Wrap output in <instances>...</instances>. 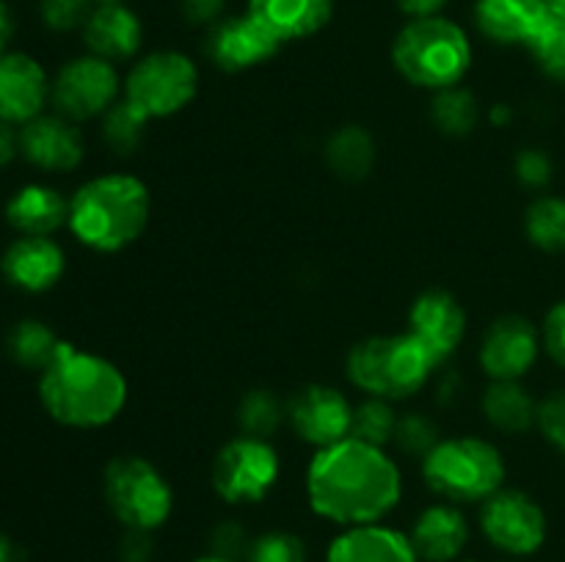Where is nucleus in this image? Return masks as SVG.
<instances>
[{
    "instance_id": "a878e982",
    "label": "nucleus",
    "mask_w": 565,
    "mask_h": 562,
    "mask_svg": "<svg viewBox=\"0 0 565 562\" xmlns=\"http://www.w3.org/2000/svg\"><path fill=\"white\" fill-rule=\"evenodd\" d=\"M326 163L331 174L345 182H359L370 176L375 165V138L362 125H342L326 141Z\"/></svg>"
},
{
    "instance_id": "39448f33",
    "label": "nucleus",
    "mask_w": 565,
    "mask_h": 562,
    "mask_svg": "<svg viewBox=\"0 0 565 562\" xmlns=\"http://www.w3.org/2000/svg\"><path fill=\"white\" fill-rule=\"evenodd\" d=\"M439 367L436 353L412 331H403L356 342L348 353L345 375L362 395L397 402L423 391Z\"/></svg>"
},
{
    "instance_id": "f257e3e1",
    "label": "nucleus",
    "mask_w": 565,
    "mask_h": 562,
    "mask_svg": "<svg viewBox=\"0 0 565 562\" xmlns=\"http://www.w3.org/2000/svg\"><path fill=\"white\" fill-rule=\"evenodd\" d=\"M309 507L337 527L381 523L403 499V474L384 446L362 439L315 450L307 466Z\"/></svg>"
},
{
    "instance_id": "e433bc0d",
    "label": "nucleus",
    "mask_w": 565,
    "mask_h": 562,
    "mask_svg": "<svg viewBox=\"0 0 565 562\" xmlns=\"http://www.w3.org/2000/svg\"><path fill=\"white\" fill-rule=\"evenodd\" d=\"M535 428L546 439V444L555 446L565 455V391H555L546 400L539 402V422Z\"/></svg>"
},
{
    "instance_id": "2eb2a0df",
    "label": "nucleus",
    "mask_w": 565,
    "mask_h": 562,
    "mask_svg": "<svg viewBox=\"0 0 565 562\" xmlns=\"http://www.w3.org/2000/svg\"><path fill=\"white\" fill-rule=\"evenodd\" d=\"M20 154L39 171L70 174L86 158V138L75 121L42 114L20 127Z\"/></svg>"
},
{
    "instance_id": "7ed1b4c3",
    "label": "nucleus",
    "mask_w": 565,
    "mask_h": 562,
    "mask_svg": "<svg viewBox=\"0 0 565 562\" xmlns=\"http://www.w3.org/2000/svg\"><path fill=\"white\" fill-rule=\"evenodd\" d=\"M152 218V193L136 174L110 171L83 182L70 198V231L81 246L116 253L132 246Z\"/></svg>"
},
{
    "instance_id": "1a4fd4ad",
    "label": "nucleus",
    "mask_w": 565,
    "mask_h": 562,
    "mask_svg": "<svg viewBox=\"0 0 565 562\" xmlns=\"http://www.w3.org/2000/svg\"><path fill=\"white\" fill-rule=\"evenodd\" d=\"M210 477L226 505H257L279 483L281 457L268 439L243 433L221 446Z\"/></svg>"
},
{
    "instance_id": "412c9836",
    "label": "nucleus",
    "mask_w": 565,
    "mask_h": 562,
    "mask_svg": "<svg viewBox=\"0 0 565 562\" xmlns=\"http://www.w3.org/2000/svg\"><path fill=\"white\" fill-rule=\"evenodd\" d=\"M412 538L384 523L345 527L326 551V562H417Z\"/></svg>"
},
{
    "instance_id": "dca6fc26",
    "label": "nucleus",
    "mask_w": 565,
    "mask_h": 562,
    "mask_svg": "<svg viewBox=\"0 0 565 562\" xmlns=\"http://www.w3.org/2000/svg\"><path fill=\"white\" fill-rule=\"evenodd\" d=\"M50 77L33 55L6 50L0 55V121L22 127L44 114L50 102Z\"/></svg>"
},
{
    "instance_id": "72a5a7b5",
    "label": "nucleus",
    "mask_w": 565,
    "mask_h": 562,
    "mask_svg": "<svg viewBox=\"0 0 565 562\" xmlns=\"http://www.w3.org/2000/svg\"><path fill=\"white\" fill-rule=\"evenodd\" d=\"M248 562H307V545L298 534L274 529L248 543Z\"/></svg>"
},
{
    "instance_id": "9d476101",
    "label": "nucleus",
    "mask_w": 565,
    "mask_h": 562,
    "mask_svg": "<svg viewBox=\"0 0 565 562\" xmlns=\"http://www.w3.org/2000/svg\"><path fill=\"white\" fill-rule=\"evenodd\" d=\"M121 86L125 83L119 80V72L110 61L92 53L77 55L55 72L50 83V102L55 114L77 125L99 119L105 110L114 108L121 99Z\"/></svg>"
},
{
    "instance_id": "6ab92c4d",
    "label": "nucleus",
    "mask_w": 565,
    "mask_h": 562,
    "mask_svg": "<svg viewBox=\"0 0 565 562\" xmlns=\"http://www.w3.org/2000/svg\"><path fill=\"white\" fill-rule=\"evenodd\" d=\"M83 42L110 64L130 61L143 44V22L127 3H97L83 25Z\"/></svg>"
},
{
    "instance_id": "2f4dec72",
    "label": "nucleus",
    "mask_w": 565,
    "mask_h": 562,
    "mask_svg": "<svg viewBox=\"0 0 565 562\" xmlns=\"http://www.w3.org/2000/svg\"><path fill=\"white\" fill-rule=\"evenodd\" d=\"M397 411L392 408L390 400H381V397H367L362 406H356L353 411V439H362L367 444L375 446H390L395 441L397 430Z\"/></svg>"
},
{
    "instance_id": "c9c22d12",
    "label": "nucleus",
    "mask_w": 565,
    "mask_h": 562,
    "mask_svg": "<svg viewBox=\"0 0 565 562\" xmlns=\"http://www.w3.org/2000/svg\"><path fill=\"white\" fill-rule=\"evenodd\" d=\"M94 0H39V17L53 33H70L86 25L94 11Z\"/></svg>"
},
{
    "instance_id": "20e7f679",
    "label": "nucleus",
    "mask_w": 565,
    "mask_h": 562,
    "mask_svg": "<svg viewBox=\"0 0 565 562\" xmlns=\"http://www.w3.org/2000/svg\"><path fill=\"white\" fill-rule=\"evenodd\" d=\"M392 64L401 77L425 91L461 86L472 66L469 33L450 17H414L392 42Z\"/></svg>"
},
{
    "instance_id": "79ce46f5",
    "label": "nucleus",
    "mask_w": 565,
    "mask_h": 562,
    "mask_svg": "<svg viewBox=\"0 0 565 562\" xmlns=\"http://www.w3.org/2000/svg\"><path fill=\"white\" fill-rule=\"evenodd\" d=\"M397 9L403 11V14H408V20H414V17H434V14H441L445 11V6L450 3V0H395Z\"/></svg>"
},
{
    "instance_id": "c756f323",
    "label": "nucleus",
    "mask_w": 565,
    "mask_h": 562,
    "mask_svg": "<svg viewBox=\"0 0 565 562\" xmlns=\"http://www.w3.org/2000/svg\"><path fill=\"white\" fill-rule=\"evenodd\" d=\"M149 119L141 110L132 108L125 97L114 105V108L105 110L99 116V136H103L105 147L116 154H132L143 141V132H147Z\"/></svg>"
},
{
    "instance_id": "5701e85b",
    "label": "nucleus",
    "mask_w": 565,
    "mask_h": 562,
    "mask_svg": "<svg viewBox=\"0 0 565 562\" xmlns=\"http://www.w3.org/2000/svg\"><path fill=\"white\" fill-rule=\"evenodd\" d=\"M6 220L17 235L53 237L70 220V198L53 185L28 182L6 202Z\"/></svg>"
},
{
    "instance_id": "473e14b6",
    "label": "nucleus",
    "mask_w": 565,
    "mask_h": 562,
    "mask_svg": "<svg viewBox=\"0 0 565 562\" xmlns=\"http://www.w3.org/2000/svg\"><path fill=\"white\" fill-rule=\"evenodd\" d=\"M535 66L552 80L565 83V17L550 14L527 44Z\"/></svg>"
},
{
    "instance_id": "a211bd4d",
    "label": "nucleus",
    "mask_w": 565,
    "mask_h": 562,
    "mask_svg": "<svg viewBox=\"0 0 565 562\" xmlns=\"http://www.w3.org/2000/svg\"><path fill=\"white\" fill-rule=\"evenodd\" d=\"M436 353L441 364L461 347L467 334V312L447 290H425L408 309V328Z\"/></svg>"
},
{
    "instance_id": "f03ea898",
    "label": "nucleus",
    "mask_w": 565,
    "mask_h": 562,
    "mask_svg": "<svg viewBox=\"0 0 565 562\" xmlns=\"http://www.w3.org/2000/svg\"><path fill=\"white\" fill-rule=\"evenodd\" d=\"M127 378L114 361L64 342L47 369L39 372V400L64 428L97 430L116 422L127 406Z\"/></svg>"
},
{
    "instance_id": "f704fd0d",
    "label": "nucleus",
    "mask_w": 565,
    "mask_h": 562,
    "mask_svg": "<svg viewBox=\"0 0 565 562\" xmlns=\"http://www.w3.org/2000/svg\"><path fill=\"white\" fill-rule=\"evenodd\" d=\"M392 444L401 446L406 455H417L423 461L436 444H439V430L436 424L430 422L425 413H406V417L397 419V430H395V441Z\"/></svg>"
},
{
    "instance_id": "ddd939ff",
    "label": "nucleus",
    "mask_w": 565,
    "mask_h": 562,
    "mask_svg": "<svg viewBox=\"0 0 565 562\" xmlns=\"http://www.w3.org/2000/svg\"><path fill=\"white\" fill-rule=\"evenodd\" d=\"M541 350V328L522 314H502L486 328L478 361L491 380H522L535 367Z\"/></svg>"
},
{
    "instance_id": "49530a36",
    "label": "nucleus",
    "mask_w": 565,
    "mask_h": 562,
    "mask_svg": "<svg viewBox=\"0 0 565 562\" xmlns=\"http://www.w3.org/2000/svg\"><path fill=\"white\" fill-rule=\"evenodd\" d=\"M546 9H550V14H557V17H565V0H544Z\"/></svg>"
},
{
    "instance_id": "6e6552de",
    "label": "nucleus",
    "mask_w": 565,
    "mask_h": 562,
    "mask_svg": "<svg viewBox=\"0 0 565 562\" xmlns=\"http://www.w3.org/2000/svg\"><path fill=\"white\" fill-rule=\"evenodd\" d=\"M199 91V69L180 50H152L130 66L121 97L149 121L169 119L193 102Z\"/></svg>"
},
{
    "instance_id": "f3484780",
    "label": "nucleus",
    "mask_w": 565,
    "mask_h": 562,
    "mask_svg": "<svg viewBox=\"0 0 565 562\" xmlns=\"http://www.w3.org/2000/svg\"><path fill=\"white\" fill-rule=\"evenodd\" d=\"M66 270V253L53 237L20 235L0 257V273L14 290L39 292L53 290Z\"/></svg>"
},
{
    "instance_id": "58836bf2",
    "label": "nucleus",
    "mask_w": 565,
    "mask_h": 562,
    "mask_svg": "<svg viewBox=\"0 0 565 562\" xmlns=\"http://www.w3.org/2000/svg\"><path fill=\"white\" fill-rule=\"evenodd\" d=\"M513 169H516V180L524 187H535V191L546 187L552 180V160L541 149H522Z\"/></svg>"
},
{
    "instance_id": "c85d7f7f",
    "label": "nucleus",
    "mask_w": 565,
    "mask_h": 562,
    "mask_svg": "<svg viewBox=\"0 0 565 562\" xmlns=\"http://www.w3.org/2000/svg\"><path fill=\"white\" fill-rule=\"evenodd\" d=\"M430 121H434L436 130L445 132V136H469L480 121V105L469 88H445V91L434 94V102H430Z\"/></svg>"
},
{
    "instance_id": "aec40b11",
    "label": "nucleus",
    "mask_w": 565,
    "mask_h": 562,
    "mask_svg": "<svg viewBox=\"0 0 565 562\" xmlns=\"http://www.w3.org/2000/svg\"><path fill=\"white\" fill-rule=\"evenodd\" d=\"M475 25L502 47H527L550 17L544 0H475Z\"/></svg>"
},
{
    "instance_id": "c03bdc74",
    "label": "nucleus",
    "mask_w": 565,
    "mask_h": 562,
    "mask_svg": "<svg viewBox=\"0 0 565 562\" xmlns=\"http://www.w3.org/2000/svg\"><path fill=\"white\" fill-rule=\"evenodd\" d=\"M11 36H14V17H11V9L6 6V0H0V55L9 50Z\"/></svg>"
},
{
    "instance_id": "b1692460",
    "label": "nucleus",
    "mask_w": 565,
    "mask_h": 562,
    "mask_svg": "<svg viewBox=\"0 0 565 562\" xmlns=\"http://www.w3.org/2000/svg\"><path fill=\"white\" fill-rule=\"evenodd\" d=\"M248 14L285 44L323 31L334 17V0H248Z\"/></svg>"
},
{
    "instance_id": "4be33fe9",
    "label": "nucleus",
    "mask_w": 565,
    "mask_h": 562,
    "mask_svg": "<svg viewBox=\"0 0 565 562\" xmlns=\"http://www.w3.org/2000/svg\"><path fill=\"white\" fill-rule=\"evenodd\" d=\"M408 538L419 560L452 562L467 549L469 523L452 501H436L419 512Z\"/></svg>"
},
{
    "instance_id": "09e8293b",
    "label": "nucleus",
    "mask_w": 565,
    "mask_h": 562,
    "mask_svg": "<svg viewBox=\"0 0 565 562\" xmlns=\"http://www.w3.org/2000/svg\"><path fill=\"white\" fill-rule=\"evenodd\" d=\"M94 3H127V0H94Z\"/></svg>"
},
{
    "instance_id": "ea45409f",
    "label": "nucleus",
    "mask_w": 565,
    "mask_h": 562,
    "mask_svg": "<svg viewBox=\"0 0 565 562\" xmlns=\"http://www.w3.org/2000/svg\"><path fill=\"white\" fill-rule=\"evenodd\" d=\"M226 0H182L180 9L185 22L191 25H207L213 28L215 22H221V14H224Z\"/></svg>"
},
{
    "instance_id": "9b49d317",
    "label": "nucleus",
    "mask_w": 565,
    "mask_h": 562,
    "mask_svg": "<svg viewBox=\"0 0 565 562\" xmlns=\"http://www.w3.org/2000/svg\"><path fill=\"white\" fill-rule=\"evenodd\" d=\"M480 529L494 549L513 556H527L544 545L546 512L524 490L500 488L483 501Z\"/></svg>"
},
{
    "instance_id": "bb28decb",
    "label": "nucleus",
    "mask_w": 565,
    "mask_h": 562,
    "mask_svg": "<svg viewBox=\"0 0 565 562\" xmlns=\"http://www.w3.org/2000/svg\"><path fill=\"white\" fill-rule=\"evenodd\" d=\"M64 339H58V334L47 323L33 317L11 325L9 336H6V350L14 358V364H20L22 369H36V372L50 367Z\"/></svg>"
},
{
    "instance_id": "4c0bfd02",
    "label": "nucleus",
    "mask_w": 565,
    "mask_h": 562,
    "mask_svg": "<svg viewBox=\"0 0 565 562\" xmlns=\"http://www.w3.org/2000/svg\"><path fill=\"white\" fill-rule=\"evenodd\" d=\"M541 345L557 367H565V298L546 312L541 323Z\"/></svg>"
},
{
    "instance_id": "393cba45",
    "label": "nucleus",
    "mask_w": 565,
    "mask_h": 562,
    "mask_svg": "<svg viewBox=\"0 0 565 562\" xmlns=\"http://www.w3.org/2000/svg\"><path fill=\"white\" fill-rule=\"evenodd\" d=\"M480 406L491 428L508 435L527 433L539 422V402L519 380H491Z\"/></svg>"
},
{
    "instance_id": "7c9ffc66",
    "label": "nucleus",
    "mask_w": 565,
    "mask_h": 562,
    "mask_svg": "<svg viewBox=\"0 0 565 562\" xmlns=\"http://www.w3.org/2000/svg\"><path fill=\"white\" fill-rule=\"evenodd\" d=\"M287 419V406H281L279 397L268 389H252L243 395L237 406V424L246 435L268 439L281 428Z\"/></svg>"
},
{
    "instance_id": "de8ad7c7",
    "label": "nucleus",
    "mask_w": 565,
    "mask_h": 562,
    "mask_svg": "<svg viewBox=\"0 0 565 562\" xmlns=\"http://www.w3.org/2000/svg\"><path fill=\"white\" fill-rule=\"evenodd\" d=\"M193 562H235L232 556H221V554H207V556H199V560Z\"/></svg>"
},
{
    "instance_id": "423d86ee",
    "label": "nucleus",
    "mask_w": 565,
    "mask_h": 562,
    "mask_svg": "<svg viewBox=\"0 0 565 562\" xmlns=\"http://www.w3.org/2000/svg\"><path fill=\"white\" fill-rule=\"evenodd\" d=\"M508 466L500 446L480 435H450L423 457V479L452 505L486 501L505 488Z\"/></svg>"
},
{
    "instance_id": "4468645a",
    "label": "nucleus",
    "mask_w": 565,
    "mask_h": 562,
    "mask_svg": "<svg viewBox=\"0 0 565 562\" xmlns=\"http://www.w3.org/2000/svg\"><path fill=\"white\" fill-rule=\"evenodd\" d=\"M281 42L252 14L224 17L215 22L204 42V53L218 69L224 72H246L265 64L279 53Z\"/></svg>"
},
{
    "instance_id": "cd10ccee",
    "label": "nucleus",
    "mask_w": 565,
    "mask_h": 562,
    "mask_svg": "<svg viewBox=\"0 0 565 562\" xmlns=\"http://www.w3.org/2000/svg\"><path fill=\"white\" fill-rule=\"evenodd\" d=\"M524 231L535 248L546 253L565 251V198L544 193L524 209Z\"/></svg>"
},
{
    "instance_id": "f8f14e48",
    "label": "nucleus",
    "mask_w": 565,
    "mask_h": 562,
    "mask_svg": "<svg viewBox=\"0 0 565 562\" xmlns=\"http://www.w3.org/2000/svg\"><path fill=\"white\" fill-rule=\"evenodd\" d=\"M353 411L345 391L326 383H309L287 402V422L303 444L323 450L340 444L353 433Z\"/></svg>"
},
{
    "instance_id": "37998d69",
    "label": "nucleus",
    "mask_w": 565,
    "mask_h": 562,
    "mask_svg": "<svg viewBox=\"0 0 565 562\" xmlns=\"http://www.w3.org/2000/svg\"><path fill=\"white\" fill-rule=\"evenodd\" d=\"M149 532H138V529H127V538L121 543V551H125L127 562H143L149 554Z\"/></svg>"
},
{
    "instance_id": "0eeeda50",
    "label": "nucleus",
    "mask_w": 565,
    "mask_h": 562,
    "mask_svg": "<svg viewBox=\"0 0 565 562\" xmlns=\"http://www.w3.org/2000/svg\"><path fill=\"white\" fill-rule=\"evenodd\" d=\"M105 501L110 512L138 532H154L174 510V490L152 461L141 455H119L105 466Z\"/></svg>"
},
{
    "instance_id": "a19ab883",
    "label": "nucleus",
    "mask_w": 565,
    "mask_h": 562,
    "mask_svg": "<svg viewBox=\"0 0 565 562\" xmlns=\"http://www.w3.org/2000/svg\"><path fill=\"white\" fill-rule=\"evenodd\" d=\"M20 154V130L9 121H0V169L14 163Z\"/></svg>"
},
{
    "instance_id": "a18cd8bd",
    "label": "nucleus",
    "mask_w": 565,
    "mask_h": 562,
    "mask_svg": "<svg viewBox=\"0 0 565 562\" xmlns=\"http://www.w3.org/2000/svg\"><path fill=\"white\" fill-rule=\"evenodd\" d=\"M0 562H17V545L6 532H0Z\"/></svg>"
}]
</instances>
